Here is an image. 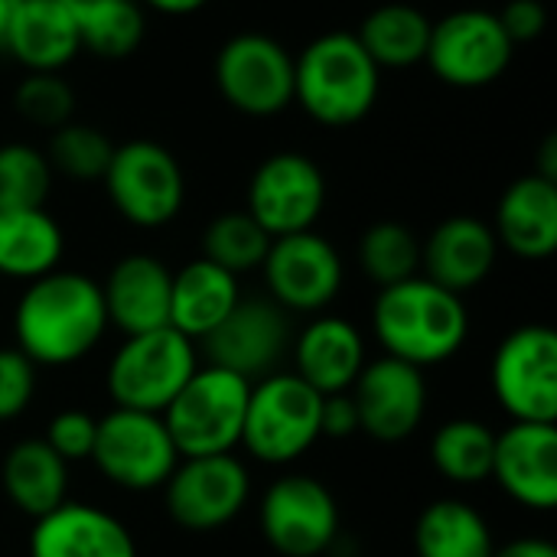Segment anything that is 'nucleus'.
<instances>
[{"label":"nucleus","instance_id":"20e7f679","mask_svg":"<svg viewBox=\"0 0 557 557\" xmlns=\"http://www.w3.org/2000/svg\"><path fill=\"white\" fill-rule=\"evenodd\" d=\"M248 395V379L219 366L196 369L180 388V395L170 401V408L160 414L176 444L180 460L232 454L235 447H242Z\"/></svg>","mask_w":557,"mask_h":557},{"label":"nucleus","instance_id":"c03bdc74","mask_svg":"<svg viewBox=\"0 0 557 557\" xmlns=\"http://www.w3.org/2000/svg\"><path fill=\"white\" fill-rule=\"evenodd\" d=\"M10 10H13V0H0V46H3L7 23H10Z\"/></svg>","mask_w":557,"mask_h":557},{"label":"nucleus","instance_id":"f8f14e48","mask_svg":"<svg viewBox=\"0 0 557 557\" xmlns=\"http://www.w3.org/2000/svg\"><path fill=\"white\" fill-rule=\"evenodd\" d=\"M258 529L281 557L326 555L339 539L336 496L307 473H287L261 496Z\"/></svg>","mask_w":557,"mask_h":557},{"label":"nucleus","instance_id":"cd10ccee","mask_svg":"<svg viewBox=\"0 0 557 557\" xmlns=\"http://www.w3.org/2000/svg\"><path fill=\"white\" fill-rule=\"evenodd\" d=\"M431 16L414 3H382L369 10L356 29V39L369 52V59L385 69H414L424 62L431 39Z\"/></svg>","mask_w":557,"mask_h":557},{"label":"nucleus","instance_id":"79ce46f5","mask_svg":"<svg viewBox=\"0 0 557 557\" xmlns=\"http://www.w3.org/2000/svg\"><path fill=\"white\" fill-rule=\"evenodd\" d=\"M212 0H140V7H150L163 16H189L199 13L202 7H209Z\"/></svg>","mask_w":557,"mask_h":557},{"label":"nucleus","instance_id":"9d476101","mask_svg":"<svg viewBox=\"0 0 557 557\" xmlns=\"http://www.w3.org/2000/svg\"><path fill=\"white\" fill-rule=\"evenodd\" d=\"M493 398L512 421H557V336L545 323L516 326L493 352Z\"/></svg>","mask_w":557,"mask_h":557},{"label":"nucleus","instance_id":"f03ea898","mask_svg":"<svg viewBox=\"0 0 557 557\" xmlns=\"http://www.w3.org/2000/svg\"><path fill=\"white\" fill-rule=\"evenodd\" d=\"M372 330L385 356L414 369H431L463 349L470 313L460 294L414 274L379 290L372 304Z\"/></svg>","mask_w":557,"mask_h":557},{"label":"nucleus","instance_id":"39448f33","mask_svg":"<svg viewBox=\"0 0 557 557\" xmlns=\"http://www.w3.org/2000/svg\"><path fill=\"white\" fill-rule=\"evenodd\" d=\"M323 395L313 392L294 372H271L251 382L242 447L268 467H287L300 460L320 434Z\"/></svg>","mask_w":557,"mask_h":557},{"label":"nucleus","instance_id":"6e6552de","mask_svg":"<svg viewBox=\"0 0 557 557\" xmlns=\"http://www.w3.org/2000/svg\"><path fill=\"white\" fill-rule=\"evenodd\" d=\"M212 82L238 114L274 117L294 104V52L271 33H235L215 49Z\"/></svg>","mask_w":557,"mask_h":557},{"label":"nucleus","instance_id":"e433bc0d","mask_svg":"<svg viewBox=\"0 0 557 557\" xmlns=\"http://www.w3.org/2000/svg\"><path fill=\"white\" fill-rule=\"evenodd\" d=\"M36 395V366L13 346H0V421L20 418Z\"/></svg>","mask_w":557,"mask_h":557},{"label":"nucleus","instance_id":"473e14b6","mask_svg":"<svg viewBox=\"0 0 557 557\" xmlns=\"http://www.w3.org/2000/svg\"><path fill=\"white\" fill-rule=\"evenodd\" d=\"M268 248H271V235L245 209L215 215L202 232V258H209L212 264L225 268L235 277L248 271H261Z\"/></svg>","mask_w":557,"mask_h":557},{"label":"nucleus","instance_id":"bb28decb","mask_svg":"<svg viewBox=\"0 0 557 557\" xmlns=\"http://www.w3.org/2000/svg\"><path fill=\"white\" fill-rule=\"evenodd\" d=\"M65 255L62 225L42 209L0 212V277L36 281L59 268Z\"/></svg>","mask_w":557,"mask_h":557},{"label":"nucleus","instance_id":"72a5a7b5","mask_svg":"<svg viewBox=\"0 0 557 557\" xmlns=\"http://www.w3.org/2000/svg\"><path fill=\"white\" fill-rule=\"evenodd\" d=\"M111 153H114L111 137L82 121H69V124L55 127L49 134V147H46V160H49L52 173H59L72 183H101V176L111 163Z\"/></svg>","mask_w":557,"mask_h":557},{"label":"nucleus","instance_id":"c85d7f7f","mask_svg":"<svg viewBox=\"0 0 557 557\" xmlns=\"http://www.w3.org/2000/svg\"><path fill=\"white\" fill-rule=\"evenodd\" d=\"M496 542L480 509L463 499H437L414 522L418 557H493Z\"/></svg>","mask_w":557,"mask_h":557},{"label":"nucleus","instance_id":"0eeeda50","mask_svg":"<svg viewBox=\"0 0 557 557\" xmlns=\"http://www.w3.org/2000/svg\"><path fill=\"white\" fill-rule=\"evenodd\" d=\"M101 186L114 212L134 228H163L186 202V176L176 153L150 137L117 144Z\"/></svg>","mask_w":557,"mask_h":557},{"label":"nucleus","instance_id":"58836bf2","mask_svg":"<svg viewBox=\"0 0 557 557\" xmlns=\"http://www.w3.org/2000/svg\"><path fill=\"white\" fill-rule=\"evenodd\" d=\"M496 16L516 46L535 42L548 29V7L542 0H509Z\"/></svg>","mask_w":557,"mask_h":557},{"label":"nucleus","instance_id":"393cba45","mask_svg":"<svg viewBox=\"0 0 557 557\" xmlns=\"http://www.w3.org/2000/svg\"><path fill=\"white\" fill-rule=\"evenodd\" d=\"M242 300L238 277L209 258H193L173 271L170 287V326L193 343H202Z\"/></svg>","mask_w":557,"mask_h":557},{"label":"nucleus","instance_id":"a18cd8bd","mask_svg":"<svg viewBox=\"0 0 557 557\" xmlns=\"http://www.w3.org/2000/svg\"><path fill=\"white\" fill-rule=\"evenodd\" d=\"M72 10H78V7H88V3H98V0H65Z\"/></svg>","mask_w":557,"mask_h":557},{"label":"nucleus","instance_id":"7ed1b4c3","mask_svg":"<svg viewBox=\"0 0 557 557\" xmlns=\"http://www.w3.org/2000/svg\"><path fill=\"white\" fill-rule=\"evenodd\" d=\"M382 95V69L356 33L330 29L294 55V101L323 127H356Z\"/></svg>","mask_w":557,"mask_h":557},{"label":"nucleus","instance_id":"4c0bfd02","mask_svg":"<svg viewBox=\"0 0 557 557\" xmlns=\"http://www.w3.org/2000/svg\"><path fill=\"white\" fill-rule=\"evenodd\" d=\"M95 431H98V418H91L88 411H78V408H65V411H59V414L49 421L42 441H46L65 463H78V460H91Z\"/></svg>","mask_w":557,"mask_h":557},{"label":"nucleus","instance_id":"423d86ee","mask_svg":"<svg viewBox=\"0 0 557 557\" xmlns=\"http://www.w3.org/2000/svg\"><path fill=\"white\" fill-rule=\"evenodd\" d=\"M196 369L199 356L193 339L173 326H160L150 333L124 336L108 362L104 385L114 408L163 414Z\"/></svg>","mask_w":557,"mask_h":557},{"label":"nucleus","instance_id":"37998d69","mask_svg":"<svg viewBox=\"0 0 557 557\" xmlns=\"http://www.w3.org/2000/svg\"><path fill=\"white\" fill-rule=\"evenodd\" d=\"M535 173H539V176H545V180H555L557 183V137L555 134H548V137H545V144H542V157H539V166H535Z\"/></svg>","mask_w":557,"mask_h":557},{"label":"nucleus","instance_id":"a878e982","mask_svg":"<svg viewBox=\"0 0 557 557\" xmlns=\"http://www.w3.org/2000/svg\"><path fill=\"white\" fill-rule=\"evenodd\" d=\"M0 486L7 499L36 522L65 503L69 463L42 437H26L7 450L0 463Z\"/></svg>","mask_w":557,"mask_h":557},{"label":"nucleus","instance_id":"2f4dec72","mask_svg":"<svg viewBox=\"0 0 557 557\" xmlns=\"http://www.w3.org/2000/svg\"><path fill=\"white\" fill-rule=\"evenodd\" d=\"M359 268L379 290L421 274V242L401 222H375L359 238Z\"/></svg>","mask_w":557,"mask_h":557},{"label":"nucleus","instance_id":"dca6fc26","mask_svg":"<svg viewBox=\"0 0 557 557\" xmlns=\"http://www.w3.org/2000/svg\"><path fill=\"white\" fill-rule=\"evenodd\" d=\"M290 349V320L271 297H242L235 310L202 339L209 366L258 382L277 369Z\"/></svg>","mask_w":557,"mask_h":557},{"label":"nucleus","instance_id":"412c9836","mask_svg":"<svg viewBox=\"0 0 557 557\" xmlns=\"http://www.w3.org/2000/svg\"><path fill=\"white\" fill-rule=\"evenodd\" d=\"M0 49L26 72H62L82 52L78 20L65 0H13Z\"/></svg>","mask_w":557,"mask_h":557},{"label":"nucleus","instance_id":"ea45409f","mask_svg":"<svg viewBox=\"0 0 557 557\" xmlns=\"http://www.w3.org/2000/svg\"><path fill=\"white\" fill-rule=\"evenodd\" d=\"M320 434H323V437H333V441H343V437L359 434V414H356V405H352L349 392L323 395V408H320Z\"/></svg>","mask_w":557,"mask_h":557},{"label":"nucleus","instance_id":"4be33fe9","mask_svg":"<svg viewBox=\"0 0 557 557\" xmlns=\"http://www.w3.org/2000/svg\"><path fill=\"white\" fill-rule=\"evenodd\" d=\"M29 557H137V542L117 516L65 499L59 509L36 519Z\"/></svg>","mask_w":557,"mask_h":557},{"label":"nucleus","instance_id":"6ab92c4d","mask_svg":"<svg viewBox=\"0 0 557 557\" xmlns=\"http://www.w3.org/2000/svg\"><path fill=\"white\" fill-rule=\"evenodd\" d=\"M170 287L173 271L160 258L144 251L117 258L101 284L108 326H117L124 336L170 326Z\"/></svg>","mask_w":557,"mask_h":557},{"label":"nucleus","instance_id":"5701e85b","mask_svg":"<svg viewBox=\"0 0 557 557\" xmlns=\"http://www.w3.org/2000/svg\"><path fill=\"white\" fill-rule=\"evenodd\" d=\"M499 248L522 261H545L557 251V183L535 170L512 180L493 215Z\"/></svg>","mask_w":557,"mask_h":557},{"label":"nucleus","instance_id":"c756f323","mask_svg":"<svg viewBox=\"0 0 557 557\" xmlns=\"http://www.w3.org/2000/svg\"><path fill=\"white\" fill-rule=\"evenodd\" d=\"M493 454H496V434L476 418H454L441 424L431 441L434 470L457 486H476L490 480Z\"/></svg>","mask_w":557,"mask_h":557},{"label":"nucleus","instance_id":"f257e3e1","mask_svg":"<svg viewBox=\"0 0 557 557\" xmlns=\"http://www.w3.org/2000/svg\"><path fill=\"white\" fill-rule=\"evenodd\" d=\"M108 330L101 284L78 271H49L26 284L13 310L16 349L39 369L85 359Z\"/></svg>","mask_w":557,"mask_h":557},{"label":"nucleus","instance_id":"4468645a","mask_svg":"<svg viewBox=\"0 0 557 557\" xmlns=\"http://www.w3.org/2000/svg\"><path fill=\"white\" fill-rule=\"evenodd\" d=\"M268 297L287 313H323L343 290V258L320 232L271 238L261 264Z\"/></svg>","mask_w":557,"mask_h":557},{"label":"nucleus","instance_id":"f3484780","mask_svg":"<svg viewBox=\"0 0 557 557\" xmlns=\"http://www.w3.org/2000/svg\"><path fill=\"white\" fill-rule=\"evenodd\" d=\"M349 398L359 414V434L382 444L408 441L428 414L424 369L382 356L362 366Z\"/></svg>","mask_w":557,"mask_h":557},{"label":"nucleus","instance_id":"c9c22d12","mask_svg":"<svg viewBox=\"0 0 557 557\" xmlns=\"http://www.w3.org/2000/svg\"><path fill=\"white\" fill-rule=\"evenodd\" d=\"M13 108L26 124L55 131L72 121L75 91L62 72H26L13 88Z\"/></svg>","mask_w":557,"mask_h":557},{"label":"nucleus","instance_id":"9b49d317","mask_svg":"<svg viewBox=\"0 0 557 557\" xmlns=\"http://www.w3.org/2000/svg\"><path fill=\"white\" fill-rule=\"evenodd\" d=\"M91 463L117 490L150 493L170 480L180 454L160 414L114 408L98 418Z\"/></svg>","mask_w":557,"mask_h":557},{"label":"nucleus","instance_id":"a211bd4d","mask_svg":"<svg viewBox=\"0 0 557 557\" xmlns=\"http://www.w3.org/2000/svg\"><path fill=\"white\" fill-rule=\"evenodd\" d=\"M499 490L535 512H552L557 506V428L512 421L496 434L493 473Z\"/></svg>","mask_w":557,"mask_h":557},{"label":"nucleus","instance_id":"b1692460","mask_svg":"<svg viewBox=\"0 0 557 557\" xmlns=\"http://www.w3.org/2000/svg\"><path fill=\"white\" fill-rule=\"evenodd\" d=\"M297 379L320 395L349 392L366 366V339L356 323L343 317H313L294 339Z\"/></svg>","mask_w":557,"mask_h":557},{"label":"nucleus","instance_id":"7c9ffc66","mask_svg":"<svg viewBox=\"0 0 557 557\" xmlns=\"http://www.w3.org/2000/svg\"><path fill=\"white\" fill-rule=\"evenodd\" d=\"M72 13L78 20L82 52L98 59H127L147 39V13L140 0H98Z\"/></svg>","mask_w":557,"mask_h":557},{"label":"nucleus","instance_id":"aec40b11","mask_svg":"<svg viewBox=\"0 0 557 557\" xmlns=\"http://www.w3.org/2000/svg\"><path fill=\"white\" fill-rule=\"evenodd\" d=\"M499 258L493 225L476 215H450L421 242V274L454 294L480 287Z\"/></svg>","mask_w":557,"mask_h":557},{"label":"nucleus","instance_id":"1a4fd4ad","mask_svg":"<svg viewBox=\"0 0 557 557\" xmlns=\"http://www.w3.org/2000/svg\"><path fill=\"white\" fill-rule=\"evenodd\" d=\"M512 59L516 42L493 10L463 7L431 23L424 62L434 78L450 88H486L509 72Z\"/></svg>","mask_w":557,"mask_h":557},{"label":"nucleus","instance_id":"2eb2a0df","mask_svg":"<svg viewBox=\"0 0 557 557\" xmlns=\"http://www.w3.org/2000/svg\"><path fill=\"white\" fill-rule=\"evenodd\" d=\"M166 512L186 532L225 529L251 496L248 467L235 454L183 457L163 483Z\"/></svg>","mask_w":557,"mask_h":557},{"label":"nucleus","instance_id":"f704fd0d","mask_svg":"<svg viewBox=\"0 0 557 557\" xmlns=\"http://www.w3.org/2000/svg\"><path fill=\"white\" fill-rule=\"evenodd\" d=\"M52 166L46 150L26 140L0 144V212L3 209H42L52 189Z\"/></svg>","mask_w":557,"mask_h":557},{"label":"nucleus","instance_id":"a19ab883","mask_svg":"<svg viewBox=\"0 0 557 557\" xmlns=\"http://www.w3.org/2000/svg\"><path fill=\"white\" fill-rule=\"evenodd\" d=\"M493 557H557V548L545 539H516V542L496 548Z\"/></svg>","mask_w":557,"mask_h":557},{"label":"nucleus","instance_id":"ddd939ff","mask_svg":"<svg viewBox=\"0 0 557 557\" xmlns=\"http://www.w3.org/2000/svg\"><path fill=\"white\" fill-rule=\"evenodd\" d=\"M326 209V173L300 150L264 157L248 180V215L271 235L310 232Z\"/></svg>","mask_w":557,"mask_h":557}]
</instances>
